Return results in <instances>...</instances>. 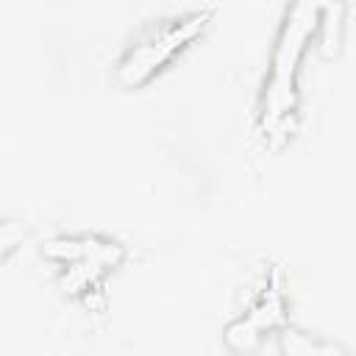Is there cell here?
I'll return each mask as SVG.
<instances>
[{
	"mask_svg": "<svg viewBox=\"0 0 356 356\" xmlns=\"http://www.w3.org/2000/svg\"><path fill=\"white\" fill-rule=\"evenodd\" d=\"M317 25H320V8L314 3L298 0L286 6L261 92L259 117L267 136H284L292 128V117L298 108V64Z\"/></svg>",
	"mask_w": 356,
	"mask_h": 356,
	"instance_id": "cell-1",
	"label": "cell"
},
{
	"mask_svg": "<svg viewBox=\"0 0 356 356\" xmlns=\"http://www.w3.org/2000/svg\"><path fill=\"white\" fill-rule=\"evenodd\" d=\"M214 14V6L203 8H186L178 14H167L159 19H150L139 33L131 39V44L122 50L117 61V81L125 86H136L145 78H150L178 47H184Z\"/></svg>",
	"mask_w": 356,
	"mask_h": 356,
	"instance_id": "cell-2",
	"label": "cell"
},
{
	"mask_svg": "<svg viewBox=\"0 0 356 356\" xmlns=\"http://www.w3.org/2000/svg\"><path fill=\"white\" fill-rule=\"evenodd\" d=\"M284 317V298L281 292L270 284L259 292V298L248 306V312L242 317H236L228 328H225V342L236 350H248L256 345V339L261 337L264 328L278 325Z\"/></svg>",
	"mask_w": 356,
	"mask_h": 356,
	"instance_id": "cell-3",
	"label": "cell"
},
{
	"mask_svg": "<svg viewBox=\"0 0 356 356\" xmlns=\"http://www.w3.org/2000/svg\"><path fill=\"white\" fill-rule=\"evenodd\" d=\"M281 348L286 356H350V350L342 348L339 342L314 337L295 325H286L281 331Z\"/></svg>",
	"mask_w": 356,
	"mask_h": 356,
	"instance_id": "cell-4",
	"label": "cell"
},
{
	"mask_svg": "<svg viewBox=\"0 0 356 356\" xmlns=\"http://www.w3.org/2000/svg\"><path fill=\"white\" fill-rule=\"evenodd\" d=\"M25 236H28V225H25L22 220H17V217L0 220V261H3Z\"/></svg>",
	"mask_w": 356,
	"mask_h": 356,
	"instance_id": "cell-5",
	"label": "cell"
}]
</instances>
